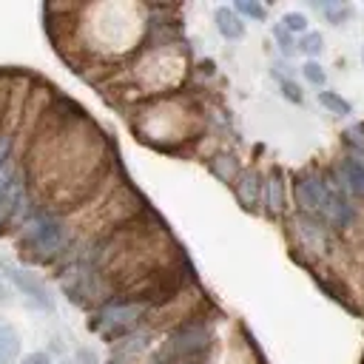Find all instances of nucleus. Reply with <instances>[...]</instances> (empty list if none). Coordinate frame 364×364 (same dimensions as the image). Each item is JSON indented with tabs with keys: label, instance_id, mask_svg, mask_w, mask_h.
Segmentation results:
<instances>
[{
	"label": "nucleus",
	"instance_id": "nucleus-1",
	"mask_svg": "<svg viewBox=\"0 0 364 364\" xmlns=\"http://www.w3.org/2000/svg\"><path fill=\"white\" fill-rule=\"evenodd\" d=\"M145 310H148L145 301H111L97 313L94 330L108 338H117V336L128 333L131 327H136V321L145 316Z\"/></svg>",
	"mask_w": 364,
	"mask_h": 364
},
{
	"label": "nucleus",
	"instance_id": "nucleus-2",
	"mask_svg": "<svg viewBox=\"0 0 364 364\" xmlns=\"http://www.w3.org/2000/svg\"><path fill=\"white\" fill-rule=\"evenodd\" d=\"M208 338H210V333H208L205 324H185V327H179V330L168 338V344H165V350H162V361L193 358V355H199V353L208 347Z\"/></svg>",
	"mask_w": 364,
	"mask_h": 364
},
{
	"label": "nucleus",
	"instance_id": "nucleus-3",
	"mask_svg": "<svg viewBox=\"0 0 364 364\" xmlns=\"http://www.w3.org/2000/svg\"><path fill=\"white\" fill-rule=\"evenodd\" d=\"M65 242V225L57 219V216H37L31 225H28V245L37 250V253H57Z\"/></svg>",
	"mask_w": 364,
	"mask_h": 364
},
{
	"label": "nucleus",
	"instance_id": "nucleus-4",
	"mask_svg": "<svg viewBox=\"0 0 364 364\" xmlns=\"http://www.w3.org/2000/svg\"><path fill=\"white\" fill-rule=\"evenodd\" d=\"M296 202L301 213L318 216L321 219V205H324V176L316 173H301L296 179Z\"/></svg>",
	"mask_w": 364,
	"mask_h": 364
},
{
	"label": "nucleus",
	"instance_id": "nucleus-5",
	"mask_svg": "<svg viewBox=\"0 0 364 364\" xmlns=\"http://www.w3.org/2000/svg\"><path fill=\"white\" fill-rule=\"evenodd\" d=\"M338 185L353 193V196H364V156L347 154L338 165Z\"/></svg>",
	"mask_w": 364,
	"mask_h": 364
},
{
	"label": "nucleus",
	"instance_id": "nucleus-6",
	"mask_svg": "<svg viewBox=\"0 0 364 364\" xmlns=\"http://www.w3.org/2000/svg\"><path fill=\"white\" fill-rule=\"evenodd\" d=\"M262 188H264V182L256 171H242L239 182H236V196L245 208H256L262 202Z\"/></svg>",
	"mask_w": 364,
	"mask_h": 364
},
{
	"label": "nucleus",
	"instance_id": "nucleus-7",
	"mask_svg": "<svg viewBox=\"0 0 364 364\" xmlns=\"http://www.w3.org/2000/svg\"><path fill=\"white\" fill-rule=\"evenodd\" d=\"M11 273V279H14V284L26 293V296H31L40 307H51V299H48V290H46V284L37 279V276H31V273H23V270H9Z\"/></svg>",
	"mask_w": 364,
	"mask_h": 364
},
{
	"label": "nucleus",
	"instance_id": "nucleus-8",
	"mask_svg": "<svg viewBox=\"0 0 364 364\" xmlns=\"http://www.w3.org/2000/svg\"><path fill=\"white\" fill-rule=\"evenodd\" d=\"M213 20H216V28H219V34L225 40H239L245 34V23H242V17L230 6H219L213 11Z\"/></svg>",
	"mask_w": 364,
	"mask_h": 364
},
{
	"label": "nucleus",
	"instance_id": "nucleus-9",
	"mask_svg": "<svg viewBox=\"0 0 364 364\" xmlns=\"http://www.w3.org/2000/svg\"><path fill=\"white\" fill-rule=\"evenodd\" d=\"M148 344V336L139 333V336H128V338H119V344L111 350V364H125L128 358L139 355Z\"/></svg>",
	"mask_w": 364,
	"mask_h": 364
},
{
	"label": "nucleus",
	"instance_id": "nucleus-10",
	"mask_svg": "<svg viewBox=\"0 0 364 364\" xmlns=\"http://www.w3.org/2000/svg\"><path fill=\"white\" fill-rule=\"evenodd\" d=\"M20 355V336L11 324H0V364H11Z\"/></svg>",
	"mask_w": 364,
	"mask_h": 364
},
{
	"label": "nucleus",
	"instance_id": "nucleus-11",
	"mask_svg": "<svg viewBox=\"0 0 364 364\" xmlns=\"http://www.w3.org/2000/svg\"><path fill=\"white\" fill-rule=\"evenodd\" d=\"M318 102L330 111V114H338V117H350L353 114V105H350V100H344L341 94H336V91H318Z\"/></svg>",
	"mask_w": 364,
	"mask_h": 364
},
{
	"label": "nucleus",
	"instance_id": "nucleus-12",
	"mask_svg": "<svg viewBox=\"0 0 364 364\" xmlns=\"http://www.w3.org/2000/svg\"><path fill=\"white\" fill-rule=\"evenodd\" d=\"M264 191H267V208H270V213H279L284 208V185H282V176L273 173L264 182Z\"/></svg>",
	"mask_w": 364,
	"mask_h": 364
},
{
	"label": "nucleus",
	"instance_id": "nucleus-13",
	"mask_svg": "<svg viewBox=\"0 0 364 364\" xmlns=\"http://www.w3.org/2000/svg\"><path fill=\"white\" fill-rule=\"evenodd\" d=\"M279 26H282L287 34H307V31H310V20H307V14H301V11H287Z\"/></svg>",
	"mask_w": 364,
	"mask_h": 364
},
{
	"label": "nucleus",
	"instance_id": "nucleus-14",
	"mask_svg": "<svg viewBox=\"0 0 364 364\" xmlns=\"http://www.w3.org/2000/svg\"><path fill=\"white\" fill-rule=\"evenodd\" d=\"M296 48H301L307 57H318L321 48H324V37H321L318 31H307V34H301V40L296 43Z\"/></svg>",
	"mask_w": 364,
	"mask_h": 364
},
{
	"label": "nucleus",
	"instance_id": "nucleus-15",
	"mask_svg": "<svg viewBox=\"0 0 364 364\" xmlns=\"http://www.w3.org/2000/svg\"><path fill=\"white\" fill-rule=\"evenodd\" d=\"M233 11H236V14H245V17H250V20H264V17H267V9H264L262 3H253V0H236V3H233Z\"/></svg>",
	"mask_w": 364,
	"mask_h": 364
},
{
	"label": "nucleus",
	"instance_id": "nucleus-16",
	"mask_svg": "<svg viewBox=\"0 0 364 364\" xmlns=\"http://www.w3.org/2000/svg\"><path fill=\"white\" fill-rule=\"evenodd\" d=\"M301 74H304L307 82H313V85H318V88H324V82H327V74H324V68H321L316 60H307V63L301 65Z\"/></svg>",
	"mask_w": 364,
	"mask_h": 364
},
{
	"label": "nucleus",
	"instance_id": "nucleus-17",
	"mask_svg": "<svg viewBox=\"0 0 364 364\" xmlns=\"http://www.w3.org/2000/svg\"><path fill=\"white\" fill-rule=\"evenodd\" d=\"M213 173L219 176V179H225V182H230L233 176H236V162L230 159V156H219V159H213Z\"/></svg>",
	"mask_w": 364,
	"mask_h": 364
},
{
	"label": "nucleus",
	"instance_id": "nucleus-18",
	"mask_svg": "<svg viewBox=\"0 0 364 364\" xmlns=\"http://www.w3.org/2000/svg\"><path fill=\"white\" fill-rule=\"evenodd\" d=\"M273 37L279 40V48H282L284 57H290V54L296 51V40H293V34H287L282 26H273Z\"/></svg>",
	"mask_w": 364,
	"mask_h": 364
},
{
	"label": "nucleus",
	"instance_id": "nucleus-19",
	"mask_svg": "<svg viewBox=\"0 0 364 364\" xmlns=\"http://www.w3.org/2000/svg\"><path fill=\"white\" fill-rule=\"evenodd\" d=\"M282 82V94L290 100V102H296V105H301V88L293 82V80H279Z\"/></svg>",
	"mask_w": 364,
	"mask_h": 364
},
{
	"label": "nucleus",
	"instance_id": "nucleus-20",
	"mask_svg": "<svg viewBox=\"0 0 364 364\" xmlns=\"http://www.w3.org/2000/svg\"><path fill=\"white\" fill-rule=\"evenodd\" d=\"M9 154H11V136H9V134H0V176L6 173Z\"/></svg>",
	"mask_w": 364,
	"mask_h": 364
},
{
	"label": "nucleus",
	"instance_id": "nucleus-21",
	"mask_svg": "<svg viewBox=\"0 0 364 364\" xmlns=\"http://www.w3.org/2000/svg\"><path fill=\"white\" fill-rule=\"evenodd\" d=\"M321 9H324V14L330 17V23H336V26L350 14V9H341V6H321Z\"/></svg>",
	"mask_w": 364,
	"mask_h": 364
},
{
	"label": "nucleus",
	"instance_id": "nucleus-22",
	"mask_svg": "<svg viewBox=\"0 0 364 364\" xmlns=\"http://www.w3.org/2000/svg\"><path fill=\"white\" fill-rule=\"evenodd\" d=\"M20 364H51V358H48L46 353H28Z\"/></svg>",
	"mask_w": 364,
	"mask_h": 364
},
{
	"label": "nucleus",
	"instance_id": "nucleus-23",
	"mask_svg": "<svg viewBox=\"0 0 364 364\" xmlns=\"http://www.w3.org/2000/svg\"><path fill=\"white\" fill-rule=\"evenodd\" d=\"M361 63H364V46H361Z\"/></svg>",
	"mask_w": 364,
	"mask_h": 364
}]
</instances>
